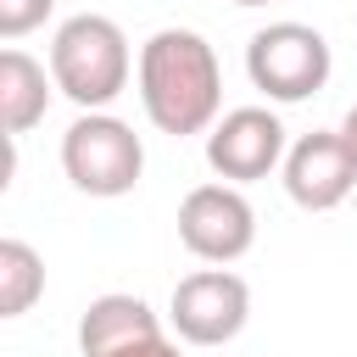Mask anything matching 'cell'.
<instances>
[{
    "label": "cell",
    "mask_w": 357,
    "mask_h": 357,
    "mask_svg": "<svg viewBox=\"0 0 357 357\" xmlns=\"http://www.w3.org/2000/svg\"><path fill=\"white\" fill-rule=\"evenodd\" d=\"M139 106L151 128L184 139V134H212L218 106H223V73L218 50L195 28H156L139 45Z\"/></svg>",
    "instance_id": "obj_1"
},
{
    "label": "cell",
    "mask_w": 357,
    "mask_h": 357,
    "mask_svg": "<svg viewBox=\"0 0 357 357\" xmlns=\"http://www.w3.org/2000/svg\"><path fill=\"white\" fill-rule=\"evenodd\" d=\"M134 56H128V33L100 17V11H78L56 28L50 39V78L56 89L78 106V112H106L123 89H128Z\"/></svg>",
    "instance_id": "obj_2"
},
{
    "label": "cell",
    "mask_w": 357,
    "mask_h": 357,
    "mask_svg": "<svg viewBox=\"0 0 357 357\" xmlns=\"http://www.w3.org/2000/svg\"><path fill=\"white\" fill-rule=\"evenodd\" d=\"M61 173L73 178V190L117 201V195H128L139 184L145 145H139V134L123 117H112V112H78L73 128L61 134Z\"/></svg>",
    "instance_id": "obj_3"
},
{
    "label": "cell",
    "mask_w": 357,
    "mask_h": 357,
    "mask_svg": "<svg viewBox=\"0 0 357 357\" xmlns=\"http://www.w3.org/2000/svg\"><path fill=\"white\" fill-rule=\"evenodd\" d=\"M329 67H335L329 39H324L318 28H307V22H268V28H257L251 45H245V73H251V84H257L268 100H279V106H296V100L318 95V89L329 84Z\"/></svg>",
    "instance_id": "obj_4"
},
{
    "label": "cell",
    "mask_w": 357,
    "mask_h": 357,
    "mask_svg": "<svg viewBox=\"0 0 357 357\" xmlns=\"http://www.w3.org/2000/svg\"><path fill=\"white\" fill-rule=\"evenodd\" d=\"M178 240L190 257L229 268L257 245V212L240 195V184H195L178 201Z\"/></svg>",
    "instance_id": "obj_5"
},
{
    "label": "cell",
    "mask_w": 357,
    "mask_h": 357,
    "mask_svg": "<svg viewBox=\"0 0 357 357\" xmlns=\"http://www.w3.org/2000/svg\"><path fill=\"white\" fill-rule=\"evenodd\" d=\"M245 318H251V290L229 268H195L173 284L167 324L190 346H229L245 329Z\"/></svg>",
    "instance_id": "obj_6"
},
{
    "label": "cell",
    "mask_w": 357,
    "mask_h": 357,
    "mask_svg": "<svg viewBox=\"0 0 357 357\" xmlns=\"http://www.w3.org/2000/svg\"><path fill=\"white\" fill-rule=\"evenodd\" d=\"M284 151H290L284 123L268 106H234L206 134V167L223 184H257V178H268L273 167H284Z\"/></svg>",
    "instance_id": "obj_7"
},
{
    "label": "cell",
    "mask_w": 357,
    "mask_h": 357,
    "mask_svg": "<svg viewBox=\"0 0 357 357\" xmlns=\"http://www.w3.org/2000/svg\"><path fill=\"white\" fill-rule=\"evenodd\" d=\"M279 173H284V195L301 212H335L357 184V162H351L340 128H312V134L290 139Z\"/></svg>",
    "instance_id": "obj_8"
},
{
    "label": "cell",
    "mask_w": 357,
    "mask_h": 357,
    "mask_svg": "<svg viewBox=\"0 0 357 357\" xmlns=\"http://www.w3.org/2000/svg\"><path fill=\"white\" fill-rule=\"evenodd\" d=\"M156 335H162V318L139 296H128V290L95 296L84 307V318H78V351L84 357H112V351L139 346V340H156Z\"/></svg>",
    "instance_id": "obj_9"
},
{
    "label": "cell",
    "mask_w": 357,
    "mask_h": 357,
    "mask_svg": "<svg viewBox=\"0 0 357 357\" xmlns=\"http://www.w3.org/2000/svg\"><path fill=\"white\" fill-rule=\"evenodd\" d=\"M50 89H56V78L45 73V61H33L17 45L0 50V123H6V139H22L50 112Z\"/></svg>",
    "instance_id": "obj_10"
},
{
    "label": "cell",
    "mask_w": 357,
    "mask_h": 357,
    "mask_svg": "<svg viewBox=\"0 0 357 357\" xmlns=\"http://www.w3.org/2000/svg\"><path fill=\"white\" fill-rule=\"evenodd\" d=\"M45 296V257L28 240H0V318H22Z\"/></svg>",
    "instance_id": "obj_11"
},
{
    "label": "cell",
    "mask_w": 357,
    "mask_h": 357,
    "mask_svg": "<svg viewBox=\"0 0 357 357\" xmlns=\"http://www.w3.org/2000/svg\"><path fill=\"white\" fill-rule=\"evenodd\" d=\"M50 11H56V0H0V39H22V33H33Z\"/></svg>",
    "instance_id": "obj_12"
},
{
    "label": "cell",
    "mask_w": 357,
    "mask_h": 357,
    "mask_svg": "<svg viewBox=\"0 0 357 357\" xmlns=\"http://www.w3.org/2000/svg\"><path fill=\"white\" fill-rule=\"evenodd\" d=\"M112 357H178V346H173L167 335H156V340H139V346H123V351H112Z\"/></svg>",
    "instance_id": "obj_13"
},
{
    "label": "cell",
    "mask_w": 357,
    "mask_h": 357,
    "mask_svg": "<svg viewBox=\"0 0 357 357\" xmlns=\"http://www.w3.org/2000/svg\"><path fill=\"white\" fill-rule=\"evenodd\" d=\"M340 139H346V151H351V162H357V106L346 112V123H340Z\"/></svg>",
    "instance_id": "obj_14"
},
{
    "label": "cell",
    "mask_w": 357,
    "mask_h": 357,
    "mask_svg": "<svg viewBox=\"0 0 357 357\" xmlns=\"http://www.w3.org/2000/svg\"><path fill=\"white\" fill-rule=\"evenodd\" d=\"M234 6H268V0H234Z\"/></svg>",
    "instance_id": "obj_15"
}]
</instances>
